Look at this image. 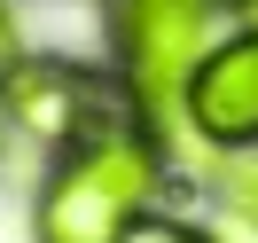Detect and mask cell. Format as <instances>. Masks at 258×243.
Segmentation results:
<instances>
[{
	"label": "cell",
	"mask_w": 258,
	"mask_h": 243,
	"mask_svg": "<svg viewBox=\"0 0 258 243\" xmlns=\"http://www.w3.org/2000/svg\"><path fill=\"white\" fill-rule=\"evenodd\" d=\"M117 243H211L204 227H180V220H157V212H141V220H125V235Z\"/></svg>",
	"instance_id": "cell-5"
},
{
	"label": "cell",
	"mask_w": 258,
	"mask_h": 243,
	"mask_svg": "<svg viewBox=\"0 0 258 243\" xmlns=\"http://www.w3.org/2000/svg\"><path fill=\"white\" fill-rule=\"evenodd\" d=\"M180 118L211 149H258V24L204 47V63L188 71V94H180Z\"/></svg>",
	"instance_id": "cell-3"
},
{
	"label": "cell",
	"mask_w": 258,
	"mask_h": 243,
	"mask_svg": "<svg viewBox=\"0 0 258 243\" xmlns=\"http://www.w3.org/2000/svg\"><path fill=\"white\" fill-rule=\"evenodd\" d=\"M242 8H250V24H258V0H242Z\"/></svg>",
	"instance_id": "cell-6"
},
{
	"label": "cell",
	"mask_w": 258,
	"mask_h": 243,
	"mask_svg": "<svg viewBox=\"0 0 258 243\" xmlns=\"http://www.w3.org/2000/svg\"><path fill=\"white\" fill-rule=\"evenodd\" d=\"M0 110L16 118L32 141H102L94 133L102 94L71 63H39V55L32 63H0Z\"/></svg>",
	"instance_id": "cell-4"
},
{
	"label": "cell",
	"mask_w": 258,
	"mask_h": 243,
	"mask_svg": "<svg viewBox=\"0 0 258 243\" xmlns=\"http://www.w3.org/2000/svg\"><path fill=\"white\" fill-rule=\"evenodd\" d=\"M117 47L133 71V102L149 118H180L188 71L211 47V0H117Z\"/></svg>",
	"instance_id": "cell-2"
},
{
	"label": "cell",
	"mask_w": 258,
	"mask_h": 243,
	"mask_svg": "<svg viewBox=\"0 0 258 243\" xmlns=\"http://www.w3.org/2000/svg\"><path fill=\"white\" fill-rule=\"evenodd\" d=\"M157 196V149L141 133H102L39 188V243H117Z\"/></svg>",
	"instance_id": "cell-1"
}]
</instances>
